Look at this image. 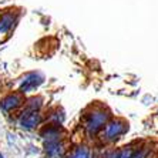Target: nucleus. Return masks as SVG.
Masks as SVG:
<instances>
[{"label":"nucleus","mask_w":158,"mask_h":158,"mask_svg":"<svg viewBox=\"0 0 158 158\" xmlns=\"http://www.w3.org/2000/svg\"><path fill=\"white\" fill-rule=\"evenodd\" d=\"M113 117L111 111L107 108L104 104H93L84 111L83 118H81V128L84 130L85 135L88 137H97L103 131L104 125L107 121Z\"/></svg>","instance_id":"f257e3e1"},{"label":"nucleus","mask_w":158,"mask_h":158,"mask_svg":"<svg viewBox=\"0 0 158 158\" xmlns=\"http://www.w3.org/2000/svg\"><path fill=\"white\" fill-rule=\"evenodd\" d=\"M128 130V124L125 120L123 118H114L111 117L107 124L104 125L103 131L100 132V137L104 143H108V144H113L115 141H118L120 138H123V135H125V132Z\"/></svg>","instance_id":"f03ea898"},{"label":"nucleus","mask_w":158,"mask_h":158,"mask_svg":"<svg viewBox=\"0 0 158 158\" xmlns=\"http://www.w3.org/2000/svg\"><path fill=\"white\" fill-rule=\"evenodd\" d=\"M17 114V125L26 131L39 128L44 123V117L41 114V111H19Z\"/></svg>","instance_id":"7ed1b4c3"},{"label":"nucleus","mask_w":158,"mask_h":158,"mask_svg":"<svg viewBox=\"0 0 158 158\" xmlns=\"http://www.w3.org/2000/svg\"><path fill=\"white\" fill-rule=\"evenodd\" d=\"M24 98L26 97L23 94H20L19 91L7 93V94L0 97V110L3 113H6V114L17 113L23 107V104H24Z\"/></svg>","instance_id":"20e7f679"},{"label":"nucleus","mask_w":158,"mask_h":158,"mask_svg":"<svg viewBox=\"0 0 158 158\" xmlns=\"http://www.w3.org/2000/svg\"><path fill=\"white\" fill-rule=\"evenodd\" d=\"M43 76L40 73H27L24 74L20 80H19V88L17 91L20 94L26 97L31 93H34L37 88L40 87V84L43 83Z\"/></svg>","instance_id":"39448f33"},{"label":"nucleus","mask_w":158,"mask_h":158,"mask_svg":"<svg viewBox=\"0 0 158 158\" xmlns=\"http://www.w3.org/2000/svg\"><path fill=\"white\" fill-rule=\"evenodd\" d=\"M40 137L44 141H60L64 140V128L61 124H48L41 125L40 128Z\"/></svg>","instance_id":"423d86ee"},{"label":"nucleus","mask_w":158,"mask_h":158,"mask_svg":"<svg viewBox=\"0 0 158 158\" xmlns=\"http://www.w3.org/2000/svg\"><path fill=\"white\" fill-rule=\"evenodd\" d=\"M44 152L50 158H61L67 154V145L64 143V140L46 141L44 143Z\"/></svg>","instance_id":"0eeeda50"},{"label":"nucleus","mask_w":158,"mask_h":158,"mask_svg":"<svg viewBox=\"0 0 158 158\" xmlns=\"http://www.w3.org/2000/svg\"><path fill=\"white\" fill-rule=\"evenodd\" d=\"M134 154H135L134 148L128 145V147H121L117 148V150L107 151L103 158H134Z\"/></svg>","instance_id":"6e6552de"},{"label":"nucleus","mask_w":158,"mask_h":158,"mask_svg":"<svg viewBox=\"0 0 158 158\" xmlns=\"http://www.w3.org/2000/svg\"><path fill=\"white\" fill-rule=\"evenodd\" d=\"M43 98L39 96H31L29 98H24V104L20 108V111H41L43 108Z\"/></svg>","instance_id":"1a4fd4ad"},{"label":"nucleus","mask_w":158,"mask_h":158,"mask_svg":"<svg viewBox=\"0 0 158 158\" xmlns=\"http://www.w3.org/2000/svg\"><path fill=\"white\" fill-rule=\"evenodd\" d=\"M66 158H91V151L87 145H76L67 151Z\"/></svg>","instance_id":"9d476101"},{"label":"nucleus","mask_w":158,"mask_h":158,"mask_svg":"<svg viewBox=\"0 0 158 158\" xmlns=\"http://www.w3.org/2000/svg\"><path fill=\"white\" fill-rule=\"evenodd\" d=\"M0 158H4V157H3V155H2V154H0Z\"/></svg>","instance_id":"9b49d317"}]
</instances>
